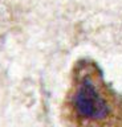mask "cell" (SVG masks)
<instances>
[{"label": "cell", "mask_w": 122, "mask_h": 127, "mask_svg": "<svg viewBox=\"0 0 122 127\" xmlns=\"http://www.w3.org/2000/svg\"><path fill=\"white\" fill-rule=\"evenodd\" d=\"M98 79L92 71L77 75V82L70 95V106L81 122L101 123L112 113L110 101L102 91Z\"/></svg>", "instance_id": "1"}]
</instances>
